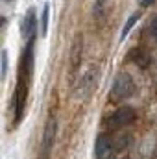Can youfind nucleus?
I'll list each match as a JSON object with an SVG mask.
<instances>
[{
    "label": "nucleus",
    "mask_w": 157,
    "mask_h": 159,
    "mask_svg": "<svg viewBox=\"0 0 157 159\" xmlns=\"http://www.w3.org/2000/svg\"><path fill=\"white\" fill-rule=\"evenodd\" d=\"M135 120V111L131 107H120L117 109L111 117H109V126L113 128H122V126H128Z\"/></svg>",
    "instance_id": "4"
},
{
    "label": "nucleus",
    "mask_w": 157,
    "mask_h": 159,
    "mask_svg": "<svg viewBox=\"0 0 157 159\" xmlns=\"http://www.w3.org/2000/svg\"><path fill=\"white\" fill-rule=\"evenodd\" d=\"M129 57H131L139 67H148V63H150V57H148L141 48H135V50L131 52V56H129Z\"/></svg>",
    "instance_id": "7"
},
{
    "label": "nucleus",
    "mask_w": 157,
    "mask_h": 159,
    "mask_svg": "<svg viewBox=\"0 0 157 159\" xmlns=\"http://www.w3.org/2000/svg\"><path fill=\"white\" fill-rule=\"evenodd\" d=\"M79 56H81V37H78L74 46H72V72L74 74L79 67Z\"/></svg>",
    "instance_id": "8"
},
{
    "label": "nucleus",
    "mask_w": 157,
    "mask_h": 159,
    "mask_svg": "<svg viewBox=\"0 0 157 159\" xmlns=\"http://www.w3.org/2000/svg\"><path fill=\"white\" fill-rule=\"evenodd\" d=\"M56 137H57V120L52 117V119H48L46 126H44V131H43L39 159H48L50 157V152H52V148H54Z\"/></svg>",
    "instance_id": "2"
},
{
    "label": "nucleus",
    "mask_w": 157,
    "mask_h": 159,
    "mask_svg": "<svg viewBox=\"0 0 157 159\" xmlns=\"http://www.w3.org/2000/svg\"><path fill=\"white\" fill-rule=\"evenodd\" d=\"M48 32V6L44 4V9H43V17H41V34L46 35Z\"/></svg>",
    "instance_id": "10"
},
{
    "label": "nucleus",
    "mask_w": 157,
    "mask_h": 159,
    "mask_svg": "<svg viewBox=\"0 0 157 159\" xmlns=\"http://www.w3.org/2000/svg\"><path fill=\"white\" fill-rule=\"evenodd\" d=\"M22 34H24V37H34V34H35V11L34 9L26 11L24 22H22Z\"/></svg>",
    "instance_id": "6"
},
{
    "label": "nucleus",
    "mask_w": 157,
    "mask_h": 159,
    "mask_svg": "<svg viewBox=\"0 0 157 159\" xmlns=\"http://www.w3.org/2000/svg\"><path fill=\"white\" fill-rule=\"evenodd\" d=\"M94 154H96V159H109V156L113 154V144H111V141L105 135H100L96 139Z\"/></svg>",
    "instance_id": "5"
},
{
    "label": "nucleus",
    "mask_w": 157,
    "mask_h": 159,
    "mask_svg": "<svg viewBox=\"0 0 157 159\" xmlns=\"http://www.w3.org/2000/svg\"><path fill=\"white\" fill-rule=\"evenodd\" d=\"M7 74V52L2 50V78H6Z\"/></svg>",
    "instance_id": "11"
},
{
    "label": "nucleus",
    "mask_w": 157,
    "mask_h": 159,
    "mask_svg": "<svg viewBox=\"0 0 157 159\" xmlns=\"http://www.w3.org/2000/svg\"><path fill=\"white\" fill-rule=\"evenodd\" d=\"M154 0H141V6H150Z\"/></svg>",
    "instance_id": "14"
},
{
    "label": "nucleus",
    "mask_w": 157,
    "mask_h": 159,
    "mask_svg": "<svg viewBox=\"0 0 157 159\" xmlns=\"http://www.w3.org/2000/svg\"><path fill=\"white\" fill-rule=\"evenodd\" d=\"M139 19H141V13H133V15H131V17L128 19V22H126V26L122 28V35H120V39H122V41L126 39V37H128V34H129V30H131V28H133V26L137 24V20H139Z\"/></svg>",
    "instance_id": "9"
},
{
    "label": "nucleus",
    "mask_w": 157,
    "mask_h": 159,
    "mask_svg": "<svg viewBox=\"0 0 157 159\" xmlns=\"http://www.w3.org/2000/svg\"><path fill=\"white\" fill-rule=\"evenodd\" d=\"M133 93H135V83H133V80H131L129 74L122 72V74H118L117 78L113 80L111 96H113L115 100H126V98H129Z\"/></svg>",
    "instance_id": "1"
},
{
    "label": "nucleus",
    "mask_w": 157,
    "mask_h": 159,
    "mask_svg": "<svg viewBox=\"0 0 157 159\" xmlns=\"http://www.w3.org/2000/svg\"><path fill=\"white\" fill-rule=\"evenodd\" d=\"M96 80H98V70L96 69H89L85 72V76L81 78L78 87V96L79 98H89L96 87Z\"/></svg>",
    "instance_id": "3"
},
{
    "label": "nucleus",
    "mask_w": 157,
    "mask_h": 159,
    "mask_svg": "<svg viewBox=\"0 0 157 159\" xmlns=\"http://www.w3.org/2000/svg\"><path fill=\"white\" fill-rule=\"evenodd\" d=\"M150 34H152V37L154 41H157V17L152 20V26H150Z\"/></svg>",
    "instance_id": "13"
},
{
    "label": "nucleus",
    "mask_w": 157,
    "mask_h": 159,
    "mask_svg": "<svg viewBox=\"0 0 157 159\" xmlns=\"http://www.w3.org/2000/svg\"><path fill=\"white\" fill-rule=\"evenodd\" d=\"M105 4H107V0H96V2H94V13H100Z\"/></svg>",
    "instance_id": "12"
}]
</instances>
